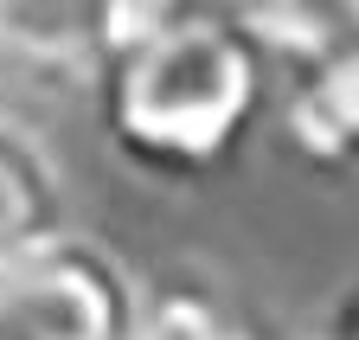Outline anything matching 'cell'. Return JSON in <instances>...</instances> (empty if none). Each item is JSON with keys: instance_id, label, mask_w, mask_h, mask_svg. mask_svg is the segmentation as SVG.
<instances>
[{"instance_id": "obj_1", "label": "cell", "mask_w": 359, "mask_h": 340, "mask_svg": "<svg viewBox=\"0 0 359 340\" xmlns=\"http://www.w3.org/2000/svg\"><path fill=\"white\" fill-rule=\"evenodd\" d=\"M269 46L238 20V7H212L122 46L90 90L109 148L128 167L193 186L244 154L257 116L269 109Z\"/></svg>"}, {"instance_id": "obj_2", "label": "cell", "mask_w": 359, "mask_h": 340, "mask_svg": "<svg viewBox=\"0 0 359 340\" xmlns=\"http://www.w3.org/2000/svg\"><path fill=\"white\" fill-rule=\"evenodd\" d=\"M142 289L97 238H52L0 270V340H128Z\"/></svg>"}, {"instance_id": "obj_3", "label": "cell", "mask_w": 359, "mask_h": 340, "mask_svg": "<svg viewBox=\"0 0 359 340\" xmlns=\"http://www.w3.org/2000/svg\"><path fill=\"white\" fill-rule=\"evenodd\" d=\"M283 135L314 174H359V7L283 64Z\"/></svg>"}, {"instance_id": "obj_4", "label": "cell", "mask_w": 359, "mask_h": 340, "mask_svg": "<svg viewBox=\"0 0 359 340\" xmlns=\"http://www.w3.org/2000/svg\"><path fill=\"white\" fill-rule=\"evenodd\" d=\"M0 58L39 77L97 83L109 58V0H0Z\"/></svg>"}, {"instance_id": "obj_5", "label": "cell", "mask_w": 359, "mask_h": 340, "mask_svg": "<svg viewBox=\"0 0 359 340\" xmlns=\"http://www.w3.org/2000/svg\"><path fill=\"white\" fill-rule=\"evenodd\" d=\"M71 231V186L39 129L0 116V270Z\"/></svg>"}, {"instance_id": "obj_6", "label": "cell", "mask_w": 359, "mask_h": 340, "mask_svg": "<svg viewBox=\"0 0 359 340\" xmlns=\"http://www.w3.org/2000/svg\"><path fill=\"white\" fill-rule=\"evenodd\" d=\"M128 340H250V334L205 276H161L135 302Z\"/></svg>"}]
</instances>
